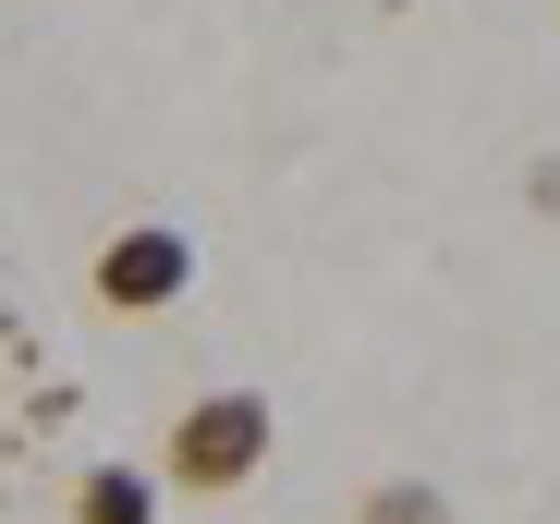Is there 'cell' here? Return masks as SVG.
Here are the masks:
<instances>
[{"label": "cell", "mask_w": 560, "mask_h": 524, "mask_svg": "<svg viewBox=\"0 0 560 524\" xmlns=\"http://www.w3.org/2000/svg\"><path fill=\"white\" fill-rule=\"evenodd\" d=\"M256 464H268V391H196V403L171 415L159 488H183V500H232V488H256Z\"/></svg>", "instance_id": "obj_1"}, {"label": "cell", "mask_w": 560, "mask_h": 524, "mask_svg": "<svg viewBox=\"0 0 560 524\" xmlns=\"http://www.w3.org/2000/svg\"><path fill=\"white\" fill-rule=\"evenodd\" d=\"M183 281H196V244H183L171 220L110 232V244H98V269H85V293H98L110 317H159V305H183Z\"/></svg>", "instance_id": "obj_2"}, {"label": "cell", "mask_w": 560, "mask_h": 524, "mask_svg": "<svg viewBox=\"0 0 560 524\" xmlns=\"http://www.w3.org/2000/svg\"><path fill=\"white\" fill-rule=\"evenodd\" d=\"M73 524H159V476H135V464H98L73 488Z\"/></svg>", "instance_id": "obj_3"}, {"label": "cell", "mask_w": 560, "mask_h": 524, "mask_svg": "<svg viewBox=\"0 0 560 524\" xmlns=\"http://www.w3.org/2000/svg\"><path fill=\"white\" fill-rule=\"evenodd\" d=\"M353 524H451V500H439L427 476H378V488L353 500Z\"/></svg>", "instance_id": "obj_4"}, {"label": "cell", "mask_w": 560, "mask_h": 524, "mask_svg": "<svg viewBox=\"0 0 560 524\" xmlns=\"http://www.w3.org/2000/svg\"><path fill=\"white\" fill-rule=\"evenodd\" d=\"M524 196H536V208L560 220V159H536V171H524Z\"/></svg>", "instance_id": "obj_5"}]
</instances>
